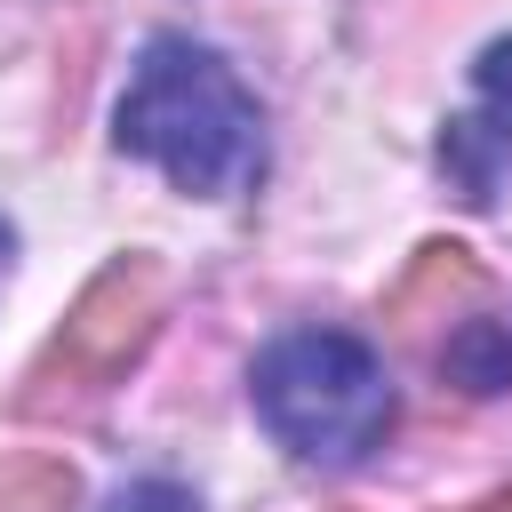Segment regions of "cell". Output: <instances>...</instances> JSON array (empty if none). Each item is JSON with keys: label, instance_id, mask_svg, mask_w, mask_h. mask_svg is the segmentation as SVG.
Instances as JSON below:
<instances>
[{"label": "cell", "instance_id": "6da1fadb", "mask_svg": "<svg viewBox=\"0 0 512 512\" xmlns=\"http://www.w3.org/2000/svg\"><path fill=\"white\" fill-rule=\"evenodd\" d=\"M112 144L152 160L184 200H224L264 168V112L208 40L152 32L112 112Z\"/></svg>", "mask_w": 512, "mask_h": 512}, {"label": "cell", "instance_id": "52a82bcc", "mask_svg": "<svg viewBox=\"0 0 512 512\" xmlns=\"http://www.w3.org/2000/svg\"><path fill=\"white\" fill-rule=\"evenodd\" d=\"M0 512H80V472L48 448L0 456Z\"/></svg>", "mask_w": 512, "mask_h": 512}, {"label": "cell", "instance_id": "8fae6325", "mask_svg": "<svg viewBox=\"0 0 512 512\" xmlns=\"http://www.w3.org/2000/svg\"><path fill=\"white\" fill-rule=\"evenodd\" d=\"M0 256H8V224H0Z\"/></svg>", "mask_w": 512, "mask_h": 512}, {"label": "cell", "instance_id": "30bf717a", "mask_svg": "<svg viewBox=\"0 0 512 512\" xmlns=\"http://www.w3.org/2000/svg\"><path fill=\"white\" fill-rule=\"evenodd\" d=\"M480 512H512V488H496V496H488V504H480Z\"/></svg>", "mask_w": 512, "mask_h": 512}, {"label": "cell", "instance_id": "277c9868", "mask_svg": "<svg viewBox=\"0 0 512 512\" xmlns=\"http://www.w3.org/2000/svg\"><path fill=\"white\" fill-rule=\"evenodd\" d=\"M488 296V272H480V256L472 248H456V240H424L416 248V264L392 280V296H384V328L392 336H424L432 320H448V312H472Z\"/></svg>", "mask_w": 512, "mask_h": 512}, {"label": "cell", "instance_id": "3957f363", "mask_svg": "<svg viewBox=\"0 0 512 512\" xmlns=\"http://www.w3.org/2000/svg\"><path fill=\"white\" fill-rule=\"evenodd\" d=\"M168 320V264L152 248H120L104 256L80 296L64 304V320L48 328V344L32 352L24 384H16V416H80L96 408L160 336Z\"/></svg>", "mask_w": 512, "mask_h": 512}, {"label": "cell", "instance_id": "5b68a950", "mask_svg": "<svg viewBox=\"0 0 512 512\" xmlns=\"http://www.w3.org/2000/svg\"><path fill=\"white\" fill-rule=\"evenodd\" d=\"M440 376H448L456 392H472V400L512 392V328H504V320H464V328H448Z\"/></svg>", "mask_w": 512, "mask_h": 512}, {"label": "cell", "instance_id": "9c48e42d", "mask_svg": "<svg viewBox=\"0 0 512 512\" xmlns=\"http://www.w3.org/2000/svg\"><path fill=\"white\" fill-rule=\"evenodd\" d=\"M104 512H208V504H200L184 480H168V472H144V480H128V488H120Z\"/></svg>", "mask_w": 512, "mask_h": 512}, {"label": "cell", "instance_id": "7a4b0ae2", "mask_svg": "<svg viewBox=\"0 0 512 512\" xmlns=\"http://www.w3.org/2000/svg\"><path fill=\"white\" fill-rule=\"evenodd\" d=\"M248 400H256V424L296 464H320V472L368 464L400 424V392H392L376 344H360L344 328L272 336L248 368Z\"/></svg>", "mask_w": 512, "mask_h": 512}, {"label": "cell", "instance_id": "8992f818", "mask_svg": "<svg viewBox=\"0 0 512 512\" xmlns=\"http://www.w3.org/2000/svg\"><path fill=\"white\" fill-rule=\"evenodd\" d=\"M504 160H512V144H504V136H496L480 112H456V120L440 128V168H448V184H456L472 208H488V200H496Z\"/></svg>", "mask_w": 512, "mask_h": 512}, {"label": "cell", "instance_id": "ba28073f", "mask_svg": "<svg viewBox=\"0 0 512 512\" xmlns=\"http://www.w3.org/2000/svg\"><path fill=\"white\" fill-rule=\"evenodd\" d=\"M472 96H480V120L512 144V32L472 56Z\"/></svg>", "mask_w": 512, "mask_h": 512}]
</instances>
